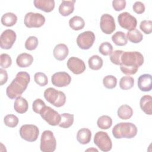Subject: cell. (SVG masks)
<instances>
[{
	"label": "cell",
	"mask_w": 152,
	"mask_h": 152,
	"mask_svg": "<svg viewBox=\"0 0 152 152\" xmlns=\"http://www.w3.org/2000/svg\"><path fill=\"white\" fill-rule=\"evenodd\" d=\"M120 69L126 75L135 74L144 63V56L137 51L123 52L121 57Z\"/></svg>",
	"instance_id": "obj_1"
},
{
	"label": "cell",
	"mask_w": 152,
	"mask_h": 152,
	"mask_svg": "<svg viewBox=\"0 0 152 152\" xmlns=\"http://www.w3.org/2000/svg\"><path fill=\"white\" fill-rule=\"evenodd\" d=\"M30 81V76L28 73L24 71L18 72L6 89L7 96L11 99L21 96L26 90Z\"/></svg>",
	"instance_id": "obj_2"
},
{
	"label": "cell",
	"mask_w": 152,
	"mask_h": 152,
	"mask_svg": "<svg viewBox=\"0 0 152 152\" xmlns=\"http://www.w3.org/2000/svg\"><path fill=\"white\" fill-rule=\"evenodd\" d=\"M137 134V128L131 122H120L114 126L112 134L116 139L132 138Z\"/></svg>",
	"instance_id": "obj_3"
},
{
	"label": "cell",
	"mask_w": 152,
	"mask_h": 152,
	"mask_svg": "<svg viewBox=\"0 0 152 152\" xmlns=\"http://www.w3.org/2000/svg\"><path fill=\"white\" fill-rule=\"evenodd\" d=\"M44 97L48 102L57 107L64 106L66 102V96L64 93L52 87H49L45 90Z\"/></svg>",
	"instance_id": "obj_4"
},
{
	"label": "cell",
	"mask_w": 152,
	"mask_h": 152,
	"mask_svg": "<svg viewBox=\"0 0 152 152\" xmlns=\"http://www.w3.org/2000/svg\"><path fill=\"white\" fill-rule=\"evenodd\" d=\"M56 147V140L52 131H44L41 135L40 148L43 152H53Z\"/></svg>",
	"instance_id": "obj_5"
},
{
	"label": "cell",
	"mask_w": 152,
	"mask_h": 152,
	"mask_svg": "<svg viewBox=\"0 0 152 152\" xmlns=\"http://www.w3.org/2000/svg\"><path fill=\"white\" fill-rule=\"evenodd\" d=\"M94 143L102 151L107 152L111 150L112 142L107 133L104 131H98L94 137Z\"/></svg>",
	"instance_id": "obj_6"
},
{
	"label": "cell",
	"mask_w": 152,
	"mask_h": 152,
	"mask_svg": "<svg viewBox=\"0 0 152 152\" xmlns=\"http://www.w3.org/2000/svg\"><path fill=\"white\" fill-rule=\"evenodd\" d=\"M19 132L22 139L28 142H34L38 138L39 129L34 125L26 124L20 127Z\"/></svg>",
	"instance_id": "obj_7"
},
{
	"label": "cell",
	"mask_w": 152,
	"mask_h": 152,
	"mask_svg": "<svg viewBox=\"0 0 152 152\" xmlns=\"http://www.w3.org/2000/svg\"><path fill=\"white\" fill-rule=\"evenodd\" d=\"M24 23L28 28H39L45 23V17L40 13L27 12L24 17Z\"/></svg>",
	"instance_id": "obj_8"
},
{
	"label": "cell",
	"mask_w": 152,
	"mask_h": 152,
	"mask_svg": "<svg viewBox=\"0 0 152 152\" xmlns=\"http://www.w3.org/2000/svg\"><path fill=\"white\" fill-rule=\"evenodd\" d=\"M95 39V34L93 31H86L77 36V43L80 49L87 50L93 46Z\"/></svg>",
	"instance_id": "obj_9"
},
{
	"label": "cell",
	"mask_w": 152,
	"mask_h": 152,
	"mask_svg": "<svg viewBox=\"0 0 152 152\" xmlns=\"http://www.w3.org/2000/svg\"><path fill=\"white\" fill-rule=\"evenodd\" d=\"M41 117L50 125H58L61 121L59 113L49 106H45L40 113Z\"/></svg>",
	"instance_id": "obj_10"
},
{
	"label": "cell",
	"mask_w": 152,
	"mask_h": 152,
	"mask_svg": "<svg viewBox=\"0 0 152 152\" xmlns=\"http://www.w3.org/2000/svg\"><path fill=\"white\" fill-rule=\"evenodd\" d=\"M118 21L121 27L129 31L135 29L137 25L136 18L128 12H124L119 14Z\"/></svg>",
	"instance_id": "obj_11"
},
{
	"label": "cell",
	"mask_w": 152,
	"mask_h": 152,
	"mask_svg": "<svg viewBox=\"0 0 152 152\" xmlns=\"http://www.w3.org/2000/svg\"><path fill=\"white\" fill-rule=\"evenodd\" d=\"M17 38L15 32L11 29L4 30L0 36V46L3 49H10L12 48Z\"/></svg>",
	"instance_id": "obj_12"
},
{
	"label": "cell",
	"mask_w": 152,
	"mask_h": 152,
	"mask_svg": "<svg viewBox=\"0 0 152 152\" xmlns=\"http://www.w3.org/2000/svg\"><path fill=\"white\" fill-rule=\"evenodd\" d=\"M100 27L104 34H110L112 33L116 28L114 18L108 14H103L100 17Z\"/></svg>",
	"instance_id": "obj_13"
},
{
	"label": "cell",
	"mask_w": 152,
	"mask_h": 152,
	"mask_svg": "<svg viewBox=\"0 0 152 152\" xmlns=\"http://www.w3.org/2000/svg\"><path fill=\"white\" fill-rule=\"evenodd\" d=\"M51 81L52 84L56 87H66L70 84L71 77L66 72H57L52 75Z\"/></svg>",
	"instance_id": "obj_14"
},
{
	"label": "cell",
	"mask_w": 152,
	"mask_h": 152,
	"mask_svg": "<svg viewBox=\"0 0 152 152\" xmlns=\"http://www.w3.org/2000/svg\"><path fill=\"white\" fill-rule=\"evenodd\" d=\"M66 65L68 69L74 74H82L86 68L84 62L82 59L75 56L69 58Z\"/></svg>",
	"instance_id": "obj_15"
},
{
	"label": "cell",
	"mask_w": 152,
	"mask_h": 152,
	"mask_svg": "<svg viewBox=\"0 0 152 152\" xmlns=\"http://www.w3.org/2000/svg\"><path fill=\"white\" fill-rule=\"evenodd\" d=\"M151 75L149 74L141 75L138 79V87L142 91H150L152 88Z\"/></svg>",
	"instance_id": "obj_16"
},
{
	"label": "cell",
	"mask_w": 152,
	"mask_h": 152,
	"mask_svg": "<svg viewBox=\"0 0 152 152\" xmlns=\"http://www.w3.org/2000/svg\"><path fill=\"white\" fill-rule=\"evenodd\" d=\"M68 48L64 43H60L56 45L53 50V54L55 58L58 61L64 60L68 56Z\"/></svg>",
	"instance_id": "obj_17"
},
{
	"label": "cell",
	"mask_w": 152,
	"mask_h": 152,
	"mask_svg": "<svg viewBox=\"0 0 152 152\" xmlns=\"http://www.w3.org/2000/svg\"><path fill=\"white\" fill-rule=\"evenodd\" d=\"M33 3L36 8L46 12H51L55 8L53 0H34Z\"/></svg>",
	"instance_id": "obj_18"
},
{
	"label": "cell",
	"mask_w": 152,
	"mask_h": 152,
	"mask_svg": "<svg viewBox=\"0 0 152 152\" xmlns=\"http://www.w3.org/2000/svg\"><path fill=\"white\" fill-rule=\"evenodd\" d=\"M75 0L62 1L59 7V12L62 16H68L74 10Z\"/></svg>",
	"instance_id": "obj_19"
},
{
	"label": "cell",
	"mask_w": 152,
	"mask_h": 152,
	"mask_svg": "<svg viewBox=\"0 0 152 152\" xmlns=\"http://www.w3.org/2000/svg\"><path fill=\"white\" fill-rule=\"evenodd\" d=\"M33 62V56L27 53H22L20 54L16 59V63L17 65L21 68L28 67L32 64Z\"/></svg>",
	"instance_id": "obj_20"
},
{
	"label": "cell",
	"mask_w": 152,
	"mask_h": 152,
	"mask_svg": "<svg viewBox=\"0 0 152 152\" xmlns=\"http://www.w3.org/2000/svg\"><path fill=\"white\" fill-rule=\"evenodd\" d=\"M140 106L141 110L147 115L152 114V97L150 95L143 96L140 101Z\"/></svg>",
	"instance_id": "obj_21"
},
{
	"label": "cell",
	"mask_w": 152,
	"mask_h": 152,
	"mask_svg": "<svg viewBox=\"0 0 152 152\" xmlns=\"http://www.w3.org/2000/svg\"><path fill=\"white\" fill-rule=\"evenodd\" d=\"M91 132L86 128L79 129L77 133V140L81 144H87L91 141Z\"/></svg>",
	"instance_id": "obj_22"
},
{
	"label": "cell",
	"mask_w": 152,
	"mask_h": 152,
	"mask_svg": "<svg viewBox=\"0 0 152 152\" xmlns=\"http://www.w3.org/2000/svg\"><path fill=\"white\" fill-rule=\"evenodd\" d=\"M14 108L18 113H26L28 108V104L27 100L21 96L18 97L14 102Z\"/></svg>",
	"instance_id": "obj_23"
},
{
	"label": "cell",
	"mask_w": 152,
	"mask_h": 152,
	"mask_svg": "<svg viewBox=\"0 0 152 152\" xmlns=\"http://www.w3.org/2000/svg\"><path fill=\"white\" fill-rule=\"evenodd\" d=\"M117 114L121 119H129L133 115V109L128 104H122L118 108Z\"/></svg>",
	"instance_id": "obj_24"
},
{
	"label": "cell",
	"mask_w": 152,
	"mask_h": 152,
	"mask_svg": "<svg viewBox=\"0 0 152 152\" xmlns=\"http://www.w3.org/2000/svg\"><path fill=\"white\" fill-rule=\"evenodd\" d=\"M17 17L13 12H7L1 17V23L7 27H11L16 24Z\"/></svg>",
	"instance_id": "obj_25"
},
{
	"label": "cell",
	"mask_w": 152,
	"mask_h": 152,
	"mask_svg": "<svg viewBox=\"0 0 152 152\" xmlns=\"http://www.w3.org/2000/svg\"><path fill=\"white\" fill-rule=\"evenodd\" d=\"M69 27L74 30H80L83 29L85 26L84 19L80 16H74L69 20Z\"/></svg>",
	"instance_id": "obj_26"
},
{
	"label": "cell",
	"mask_w": 152,
	"mask_h": 152,
	"mask_svg": "<svg viewBox=\"0 0 152 152\" xmlns=\"http://www.w3.org/2000/svg\"><path fill=\"white\" fill-rule=\"evenodd\" d=\"M74 120V115L63 113L61 115V121L58 125L63 128H68L73 124Z\"/></svg>",
	"instance_id": "obj_27"
},
{
	"label": "cell",
	"mask_w": 152,
	"mask_h": 152,
	"mask_svg": "<svg viewBox=\"0 0 152 152\" xmlns=\"http://www.w3.org/2000/svg\"><path fill=\"white\" fill-rule=\"evenodd\" d=\"M112 40L113 42L117 46H125L128 43V39L126 34L121 31H116L112 36Z\"/></svg>",
	"instance_id": "obj_28"
},
{
	"label": "cell",
	"mask_w": 152,
	"mask_h": 152,
	"mask_svg": "<svg viewBox=\"0 0 152 152\" xmlns=\"http://www.w3.org/2000/svg\"><path fill=\"white\" fill-rule=\"evenodd\" d=\"M88 64L90 69L93 70H99L102 67L103 61L101 57L95 55L91 56L88 59Z\"/></svg>",
	"instance_id": "obj_29"
},
{
	"label": "cell",
	"mask_w": 152,
	"mask_h": 152,
	"mask_svg": "<svg viewBox=\"0 0 152 152\" xmlns=\"http://www.w3.org/2000/svg\"><path fill=\"white\" fill-rule=\"evenodd\" d=\"M126 38L132 43H138L142 40L143 36L138 30L134 29L127 32Z\"/></svg>",
	"instance_id": "obj_30"
},
{
	"label": "cell",
	"mask_w": 152,
	"mask_h": 152,
	"mask_svg": "<svg viewBox=\"0 0 152 152\" xmlns=\"http://www.w3.org/2000/svg\"><path fill=\"white\" fill-rule=\"evenodd\" d=\"M97 125L102 129H107L112 125V119L109 116L102 115L98 118Z\"/></svg>",
	"instance_id": "obj_31"
},
{
	"label": "cell",
	"mask_w": 152,
	"mask_h": 152,
	"mask_svg": "<svg viewBox=\"0 0 152 152\" xmlns=\"http://www.w3.org/2000/svg\"><path fill=\"white\" fill-rule=\"evenodd\" d=\"M134 79L132 77L125 76L121 78L119 81V87L122 90H126L131 88L134 86Z\"/></svg>",
	"instance_id": "obj_32"
},
{
	"label": "cell",
	"mask_w": 152,
	"mask_h": 152,
	"mask_svg": "<svg viewBox=\"0 0 152 152\" xmlns=\"http://www.w3.org/2000/svg\"><path fill=\"white\" fill-rule=\"evenodd\" d=\"M103 84L108 89L114 88L117 84V78L112 75H106L103 79Z\"/></svg>",
	"instance_id": "obj_33"
},
{
	"label": "cell",
	"mask_w": 152,
	"mask_h": 152,
	"mask_svg": "<svg viewBox=\"0 0 152 152\" xmlns=\"http://www.w3.org/2000/svg\"><path fill=\"white\" fill-rule=\"evenodd\" d=\"M18 118L13 114L7 115L4 118V122L6 126L10 128H14L18 124Z\"/></svg>",
	"instance_id": "obj_34"
},
{
	"label": "cell",
	"mask_w": 152,
	"mask_h": 152,
	"mask_svg": "<svg viewBox=\"0 0 152 152\" xmlns=\"http://www.w3.org/2000/svg\"><path fill=\"white\" fill-rule=\"evenodd\" d=\"M34 80L36 84L40 86H45L48 83V78L46 75L41 72L35 73L34 75Z\"/></svg>",
	"instance_id": "obj_35"
},
{
	"label": "cell",
	"mask_w": 152,
	"mask_h": 152,
	"mask_svg": "<svg viewBox=\"0 0 152 152\" xmlns=\"http://www.w3.org/2000/svg\"><path fill=\"white\" fill-rule=\"evenodd\" d=\"M39 44L38 39L36 36L28 37L25 42V48L27 50H34Z\"/></svg>",
	"instance_id": "obj_36"
},
{
	"label": "cell",
	"mask_w": 152,
	"mask_h": 152,
	"mask_svg": "<svg viewBox=\"0 0 152 152\" xmlns=\"http://www.w3.org/2000/svg\"><path fill=\"white\" fill-rule=\"evenodd\" d=\"M99 51L103 55L107 56L112 53L113 51V46L109 42H104L100 45Z\"/></svg>",
	"instance_id": "obj_37"
},
{
	"label": "cell",
	"mask_w": 152,
	"mask_h": 152,
	"mask_svg": "<svg viewBox=\"0 0 152 152\" xmlns=\"http://www.w3.org/2000/svg\"><path fill=\"white\" fill-rule=\"evenodd\" d=\"M12 64L11 56L7 53H2L0 55V65L2 68H8Z\"/></svg>",
	"instance_id": "obj_38"
},
{
	"label": "cell",
	"mask_w": 152,
	"mask_h": 152,
	"mask_svg": "<svg viewBox=\"0 0 152 152\" xmlns=\"http://www.w3.org/2000/svg\"><path fill=\"white\" fill-rule=\"evenodd\" d=\"M124 51L121 50H116L112 52V53L110 55V60L112 62V63L121 65V57Z\"/></svg>",
	"instance_id": "obj_39"
},
{
	"label": "cell",
	"mask_w": 152,
	"mask_h": 152,
	"mask_svg": "<svg viewBox=\"0 0 152 152\" xmlns=\"http://www.w3.org/2000/svg\"><path fill=\"white\" fill-rule=\"evenodd\" d=\"M140 28L145 34H150L152 31V21L151 20H142L140 23Z\"/></svg>",
	"instance_id": "obj_40"
},
{
	"label": "cell",
	"mask_w": 152,
	"mask_h": 152,
	"mask_svg": "<svg viewBox=\"0 0 152 152\" xmlns=\"http://www.w3.org/2000/svg\"><path fill=\"white\" fill-rule=\"evenodd\" d=\"M46 106L45 102L41 99H36L33 103V110L38 114H40L42 110Z\"/></svg>",
	"instance_id": "obj_41"
},
{
	"label": "cell",
	"mask_w": 152,
	"mask_h": 152,
	"mask_svg": "<svg viewBox=\"0 0 152 152\" xmlns=\"http://www.w3.org/2000/svg\"><path fill=\"white\" fill-rule=\"evenodd\" d=\"M112 7L116 11H120L124 10L126 7L125 0H113L112 1Z\"/></svg>",
	"instance_id": "obj_42"
},
{
	"label": "cell",
	"mask_w": 152,
	"mask_h": 152,
	"mask_svg": "<svg viewBox=\"0 0 152 152\" xmlns=\"http://www.w3.org/2000/svg\"><path fill=\"white\" fill-rule=\"evenodd\" d=\"M133 10L135 12L138 14H142L145 11V5L141 1H136L133 6H132Z\"/></svg>",
	"instance_id": "obj_43"
},
{
	"label": "cell",
	"mask_w": 152,
	"mask_h": 152,
	"mask_svg": "<svg viewBox=\"0 0 152 152\" xmlns=\"http://www.w3.org/2000/svg\"><path fill=\"white\" fill-rule=\"evenodd\" d=\"M0 85L2 86L7 83L8 80V74L6 70L3 68L0 69Z\"/></svg>",
	"instance_id": "obj_44"
},
{
	"label": "cell",
	"mask_w": 152,
	"mask_h": 152,
	"mask_svg": "<svg viewBox=\"0 0 152 152\" xmlns=\"http://www.w3.org/2000/svg\"><path fill=\"white\" fill-rule=\"evenodd\" d=\"M86 151H98V150H97V149H96V148H88V149H87V150H86Z\"/></svg>",
	"instance_id": "obj_45"
}]
</instances>
